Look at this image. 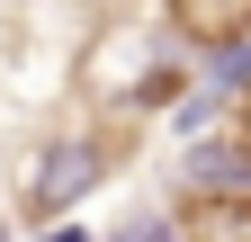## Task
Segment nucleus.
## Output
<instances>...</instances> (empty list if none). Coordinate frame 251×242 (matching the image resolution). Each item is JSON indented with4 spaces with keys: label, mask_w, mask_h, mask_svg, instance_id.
<instances>
[{
    "label": "nucleus",
    "mask_w": 251,
    "mask_h": 242,
    "mask_svg": "<svg viewBox=\"0 0 251 242\" xmlns=\"http://www.w3.org/2000/svg\"><path fill=\"white\" fill-rule=\"evenodd\" d=\"M171 90H179V63H152L144 18H117L81 54V99H99V108H162Z\"/></svg>",
    "instance_id": "1"
},
{
    "label": "nucleus",
    "mask_w": 251,
    "mask_h": 242,
    "mask_svg": "<svg viewBox=\"0 0 251 242\" xmlns=\"http://www.w3.org/2000/svg\"><path fill=\"white\" fill-rule=\"evenodd\" d=\"M108 153H117V144H81V135H54V144H45V162L27 170V197H18V206H27V224H45V233H54V224H63V206H72V197L90 189V179L108 170Z\"/></svg>",
    "instance_id": "2"
},
{
    "label": "nucleus",
    "mask_w": 251,
    "mask_h": 242,
    "mask_svg": "<svg viewBox=\"0 0 251 242\" xmlns=\"http://www.w3.org/2000/svg\"><path fill=\"white\" fill-rule=\"evenodd\" d=\"M171 233L179 242H251V189L225 179V189H188L171 206Z\"/></svg>",
    "instance_id": "3"
},
{
    "label": "nucleus",
    "mask_w": 251,
    "mask_h": 242,
    "mask_svg": "<svg viewBox=\"0 0 251 242\" xmlns=\"http://www.w3.org/2000/svg\"><path fill=\"white\" fill-rule=\"evenodd\" d=\"M162 18L198 54H242L251 45V0H162Z\"/></svg>",
    "instance_id": "4"
},
{
    "label": "nucleus",
    "mask_w": 251,
    "mask_h": 242,
    "mask_svg": "<svg viewBox=\"0 0 251 242\" xmlns=\"http://www.w3.org/2000/svg\"><path fill=\"white\" fill-rule=\"evenodd\" d=\"M36 242H90V233H81V224H54V233H36Z\"/></svg>",
    "instance_id": "5"
},
{
    "label": "nucleus",
    "mask_w": 251,
    "mask_h": 242,
    "mask_svg": "<svg viewBox=\"0 0 251 242\" xmlns=\"http://www.w3.org/2000/svg\"><path fill=\"white\" fill-rule=\"evenodd\" d=\"M242 99H251V90H242Z\"/></svg>",
    "instance_id": "6"
}]
</instances>
